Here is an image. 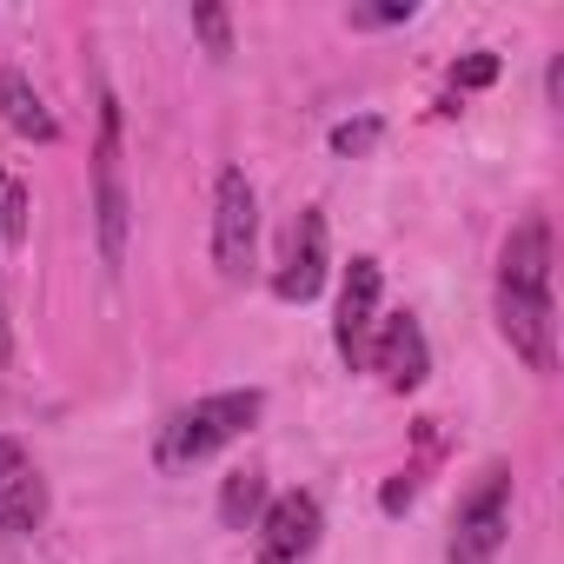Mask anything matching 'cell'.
I'll return each mask as SVG.
<instances>
[{
    "label": "cell",
    "instance_id": "6da1fadb",
    "mask_svg": "<svg viewBox=\"0 0 564 564\" xmlns=\"http://www.w3.org/2000/svg\"><path fill=\"white\" fill-rule=\"evenodd\" d=\"M265 412V399L246 386V392H213V399H199V405H186V412H173L166 419V432H160V465L166 471H186V465H199V458H213V452H226L232 438H246L252 432V419Z\"/></svg>",
    "mask_w": 564,
    "mask_h": 564
},
{
    "label": "cell",
    "instance_id": "8fae6325",
    "mask_svg": "<svg viewBox=\"0 0 564 564\" xmlns=\"http://www.w3.org/2000/svg\"><path fill=\"white\" fill-rule=\"evenodd\" d=\"M551 300L544 293H498V333L511 339V352L531 366V372H551L557 352H551Z\"/></svg>",
    "mask_w": 564,
    "mask_h": 564
},
{
    "label": "cell",
    "instance_id": "277c9868",
    "mask_svg": "<svg viewBox=\"0 0 564 564\" xmlns=\"http://www.w3.org/2000/svg\"><path fill=\"white\" fill-rule=\"evenodd\" d=\"M319 531H326V518H319L313 491H279V498H265V511L252 524V551H259V564H306L319 551Z\"/></svg>",
    "mask_w": 564,
    "mask_h": 564
},
{
    "label": "cell",
    "instance_id": "4fadbf2b",
    "mask_svg": "<svg viewBox=\"0 0 564 564\" xmlns=\"http://www.w3.org/2000/svg\"><path fill=\"white\" fill-rule=\"evenodd\" d=\"M259 511H265V478H259V471H232V478L219 485V524H226V531H252Z\"/></svg>",
    "mask_w": 564,
    "mask_h": 564
},
{
    "label": "cell",
    "instance_id": "2e32d148",
    "mask_svg": "<svg viewBox=\"0 0 564 564\" xmlns=\"http://www.w3.org/2000/svg\"><path fill=\"white\" fill-rule=\"evenodd\" d=\"M412 14H419L412 0H379V8H352L346 21H352V28H405Z\"/></svg>",
    "mask_w": 564,
    "mask_h": 564
},
{
    "label": "cell",
    "instance_id": "ffe728a7",
    "mask_svg": "<svg viewBox=\"0 0 564 564\" xmlns=\"http://www.w3.org/2000/svg\"><path fill=\"white\" fill-rule=\"evenodd\" d=\"M0 193H8V173H0Z\"/></svg>",
    "mask_w": 564,
    "mask_h": 564
},
{
    "label": "cell",
    "instance_id": "5b68a950",
    "mask_svg": "<svg viewBox=\"0 0 564 564\" xmlns=\"http://www.w3.org/2000/svg\"><path fill=\"white\" fill-rule=\"evenodd\" d=\"M94 213H100V259L107 272L127 265V180H120V107L100 100V160H94Z\"/></svg>",
    "mask_w": 564,
    "mask_h": 564
},
{
    "label": "cell",
    "instance_id": "ac0fdd59",
    "mask_svg": "<svg viewBox=\"0 0 564 564\" xmlns=\"http://www.w3.org/2000/svg\"><path fill=\"white\" fill-rule=\"evenodd\" d=\"M491 80H498V54H471L452 67V87H491Z\"/></svg>",
    "mask_w": 564,
    "mask_h": 564
},
{
    "label": "cell",
    "instance_id": "7c38bea8",
    "mask_svg": "<svg viewBox=\"0 0 564 564\" xmlns=\"http://www.w3.org/2000/svg\"><path fill=\"white\" fill-rule=\"evenodd\" d=\"M0 120H8L14 133H28V140H61V127H54V113L41 107V94L8 67L0 74Z\"/></svg>",
    "mask_w": 564,
    "mask_h": 564
},
{
    "label": "cell",
    "instance_id": "d6986e66",
    "mask_svg": "<svg viewBox=\"0 0 564 564\" xmlns=\"http://www.w3.org/2000/svg\"><path fill=\"white\" fill-rule=\"evenodd\" d=\"M412 498H419V485H412V478H392V485L379 491V505H386V511H405Z\"/></svg>",
    "mask_w": 564,
    "mask_h": 564
},
{
    "label": "cell",
    "instance_id": "e0dca14e",
    "mask_svg": "<svg viewBox=\"0 0 564 564\" xmlns=\"http://www.w3.org/2000/svg\"><path fill=\"white\" fill-rule=\"evenodd\" d=\"M28 232V193L8 180V193H0V239H21Z\"/></svg>",
    "mask_w": 564,
    "mask_h": 564
},
{
    "label": "cell",
    "instance_id": "52a82bcc",
    "mask_svg": "<svg viewBox=\"0 0 564 564\" xmlns=\"http://www.w3.org/2000/svg\"><path fill=\"white\" fill-rule=\"evenodd\" d=\"M372 333H379V339L366 346V366H372L392 392H419L425 372H432V352H425L419 319H412V313H392V319H379Z\"/></svg>",
    "mask_w": 564,
    "mask_h": 564
},
{
    "label": "cell",
    "instance_id": "3957f363",
    "mask_svg": "<svg viewBox=\"0 0 564 564\" xmlns=\"http://www.w3.org/2000/svg\"><path fill=\"white\" fill-rule=\"evenodd\" d=\"M252 246H259V193L239 166H226L213 186V265H219V279H246Z\"/></svg>",
    "mask_w": 564,
    "mask_h": 564
},
{
    "label": "cell",
    "instance_id": "ba28073f",
    "mask_svg": "<svg viewBox=\"0 0 564 564\" xmlns=\"http://www.w3.org/2000/svg\"><path fill=\"white\" fill-rule=\"evenodd\" d=\"M379 313V259H352L346 265V293H339V319H333V339H339V359L359 372L366 366V346H372V319Z\"/></svg>",
    "mask_w": 564,
    "mask_h": 564
},
{
    "label": "cell",
    "instance_id": "30bf717a",
    "mask_svg": "<svg viewBox=\"0 0 564 564\" xmlns=\"http://www.w3.org/2000/svg\"><path fill=\"white\" fill-rule=\"evenodd\" d=\"M319 286H326V219L306 206L293 219V232H286V265H279L272 293L293 300V306H306V300H319Z\"/></svg>",
    "mask_w": 564,
    "mask_h": 564
},
{
    "label": "cell",
    "instance_id": "8992f818",
    "mask_svg": "<svg viewBox=\"0 0 564 564\" xmlns=\"http://www.w3.org/2000/svg\"><path fill=\"white\" fill-rule=\"evenodd\" d=\"M41 518H47V478H41L34 452L21 438H0V531L28 538V531H41Z\"/></svg>",
    "mask_w": 564,
    "mask_h": 564
},
{
    "label": "cell",
    "instance_id": "7a4b0ae2",
    "mask_svg": "<svg viewBox=\"0 0 564 564\" xmlns=\"http://www.w3.org/2000/svg\"><path fill=\"white\" fill-rule=\"evenodd\" d=\"M505 531H511V471L485 465V478L452 511V564H498Z\"/></svg>",
    "mask_w": 564,
    "mask_h": 564
},
{
    "label": "cell",
    "instance_id": "9c48e42d",
    "mask_svg": "<svg viewBox=\"0 0 564 564\" xmlns=\"http://www.w3.org/2000/svg\"><path fill=\"white\" fill-rule=\"evenodd\" d=\"M498 293H544L551 300V219L544 213L511 226V239L498 252Z\"/></svg>",
    "mask_w": 564,
    "mask_h": 564
},
{
    "label": "cell",
    "instance_id": "9a60e30c",
    "mask_svg": "<svg viewBox=\"0 0 564 564\" xmlns=\"http://www.w3.org/2000/svg\"><path fill=\"white\" fill-rule=\"evenodd\" d=\"M372 147H379V120H346V127H333V153H339V160L372 153Z\"/></svg>",
    "mask_w": 564,
    "mask_h": 564
},
{
    "label": "cell",
    "instance_id": "5bb4252c",
    "mask_svg": "<svg viewBox=\"0 0 564 564\" xmlns=\"http://www.w3.org/2000/svg\"><path fill=\"white\" fill-rule=\"evenodd\" d=\"M193 34L206 41V54H213V61H226V54H232V21H226V8H193Z\"/></svg>",
    "mask_w": 564,
    "mask_h": 564
}]
</instances>
